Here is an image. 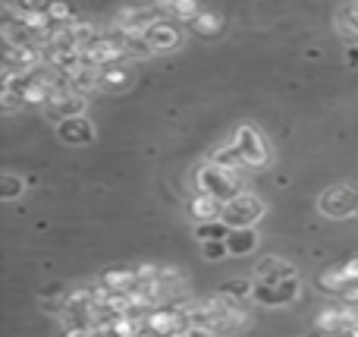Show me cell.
I'll return each instance as SVG.
<instances>
[{
    "label": "cell",
    "mask_w": 358,
    "mask_h": 337,
    "mask_svg": "<svg viewBox=\"0 0 358 337\" xmlns=\"http://www.w3.org/2000/svg\"><path fill=\"white\" fill-rule=\"evenodd\" d=\"M346 67H358V44H349L346 48Z\"/></svg>",
    "instance_id": "obj_27"
},
{
    "label": "cell",
    "mask_w": 358,
    "mask_h": 337,
    "mask_svg": "<svg viewBox=\"0 0 358 337\" xmlns=\"http://www.w3.org/2000/svg\"><path fill=\"white\" fill-rule=\"evenodd\" d=\"M123 50H126V57H145V54H151V44H148V38L145 35H126L123 32Z\"/></svg>",
    "instance_id": "obj_20"
},
{
    "label": "cell",
    "mask_w": 358,
    "mask_h": 337,
    "mask_svg": "<svg viewBox=\"0 0 358 337\" xmlns=\"http://www.w3.org/2000/svg\"><path fill=\"white\" fill-rule=\"evenodd\" d=\"M317 284H321V290H327V294H336V296H343V290L349 287V275H346V268H327V271H321V277H317Z\"/></svg>",
    "instance_id": "obj_14"
},
{
    "label": "cell",
    "mask_w": 358,
    "mask_h": 337,
    "mask_svg": "<svg viewBox=\"0 0 358 337\" xmlns=\"http://www.w3.org/2000/svg\"><path fill=\"white\" fill-rule=\"evenodd\" d=\"M261 214H264V202L252 193H242V195H236L233 202L223 205V224L227 227H252Z\"/></svg>",
    "instance_id": "obj_3"
},
{
    "label": "cell",
    "mask_w": 358,
    "mask_h": 337,
    "mask_svg": "<svg viewBox=\"0 0 358 337\" xmlns=\"http://www.w3.org/2000/svg\"><path fill=\"white\" fill-rule=\"evenodd\" d=\"M258 284H267V287H277V284L283 281H292L296 277V268H292L289 262H283V259H264V262L258 265Z\"/></svg>",
    "instance_id": "obj_9"
},
{
    "label": "cell",
    "mask_w": 358,
    "mask_h": 337,
    "mask_svg": "<svg viewBox=\"0 0 358 337\" xmlns=\"http://www.w3.org/2000/svg\"><path fill=\"white\" fill-rule=\"evenodd\" d=\"M343 268H346L349 281H358V259H352V262H346V265H343Z\"/></svg>",
    "instance_id": "obj_28"
},
{
    "label": "cell",
    "mask_w": 358,
    "mask_h": 337,
    "mask_svg": "<svg viewBox=\"0 0 358 337\" xmlns=\"http://www.w3.org/2000/svg\"><path fill=\"white\" fill-rule=\"evenodd\" d=\"M189 214L192 221H198V224H208V221H223V202L210 199V195L198 193L195 199L189 202Z\"/></svg>",
    "instance_id": "obj_11"
},
{
    "label": "cell",
    "mask_w": 358,
    "mask_h": 337,
    "mask_svg": "<svg viewBox=\"0 0 358 337\" xmlns=\"http://www.w3.org/2000/svg\"><path fill=\"white\" fill-rule=\"evenodd\" d=\"M317 208H321L327 218H349V214L358 212V193H352V189H346V186H334L321 195Z\"/></svg>",
    "instance_id": "obj_5"
},
{
    "label": "cell",
    "mask_w": 358,
    "mask_h": 337,
    "mask_svg": "<svg viewBox=\"0 0 358 337\" xmlns=\"http://www.w3.org/2000/svg\"><path fill=\"white\" fill-rule=\"evenodd\" d=\"M57 136L66 145H88V142H94V123L88 117L63 120V123H57Z\"/></svg>",
    "instance_id": "obj_7"
},
{
    "label": "cell",
    "mask_w": 358,
    "mask_h": 337,
    "mask_svg": "<svg viewBox=\"0 0 358 337\" xmlns=\"http://www.w3.org/2000/svg\"><path fill=\"white\" fill-rule=\"evenodd\" d=\"M195 186L198 193L210 195L217 202H233L236 195H242V183H239V174H229V170H220L214 164H201L195 170Z\"/></svg>",
    "instance_id": "obj_1"
},
{
    "label": "cell",
    "mask_w": 358,
    "mask_h": 337,
    "mask_svg": "<svg viewBox=\"0 0 358 337\" xmlns=\"http://www.w3.org/2000/svg\"><path fill=\"white\" fill-rule=\"evenodd\" d=\"M229 231H233V227H227L223 221H208V224H198L195 227V237L201 240V246L204 243H227Z\"/></svg>",
    "instance_id": "obj_17"
},
{
    "label": "cell",
    "mask_w": 358,
    "mask_h": 337,
    "mask_svg": "<svg viewBox=\"0 0 358 337\" xmlns=\"http://www.w3.org/2000/svg\"><path fill=\"white\" fill-rule=\"evenodd\" d=\"M258 246V233L252 227H233L227 237V249L229 256H248V252Z\"/></svg>",
    "instance_id": "obj_12"
},
{
    "label": "cell",
    "mask_w": 358,
    "mask_h": 337,
    "mask_svg": "<svg viewBox=\"0 0 358 337\" xmlns=\"http://www.w3.org/2000/svg\"><path fill=\"white\" fill-rule=\"evenodd\" d=\"M299 294H302V287H299V277H292V281L277 284V300H280V306H286V303H292Z\"/></svg>",
    "instance_id": "obj_23"
},
{
    "label": "cell",
    "mask_w": 358,
    "mask_h": 337,
    "mask_svg": "<svg viewBox=\"0 0 358 337\" xmlns=\"http://www.w3.org/2000/svg\"><path fill=\"white\" fill-rule=\"evenodd\" d=\"M355 193H358V189H355Z\"/></svg>",
    "instance_id": "obj_31"
},
{
    "label": "cell",
    "mask_w": 358,
    "mask_h": 337,
    "mask_svg": "<svg viewBox=\"0 0 358 337\" xmlns=\"http://www.w3.org/2000/svg\"><path fill=\"white\" fill-rule=\"evenodd\" d=\"M82 111H85V98L76 92H60L50 98V104L44 107V114H48L50 120H57V123H63V120H73V117H82Z\"/></svg>",
    "instance_id": "obj_6"
},
{
    "label": "cell",
    "mask_w": 358,
    "mask_h": 337,
    "mask_svg": "<svg viewBox=\"0 0 358 337\" xmlns=\"http://www.w3.org/2000/svg\"><path fill=\"white\" fill-rule=\"evenodd\" d=\"M252 294H255V284L248 281V277H233V281L223 284V296H227V300H233V303L252 300Z\"/></svg>",
    "instance_id": "obj_19"
},
{
    "label": "cell",
    "mask_w": 358,
    "mask_h": 337,
    "mask_svg": "<svg viewBox=\"0 0 358 337\" xmlns=\"http://www.w3.org/2000/svg\"><path fill=\"white\" fill-rule=\"evenodd\" d=\"M208 164H214V167L220 170H229V174H239V167H245V164L239 161V155L233 151V145H220V149L210 151Z\"/></svg>",
    "instance_id": "obj_16"
},
{
    "label": "cell",
    "mask_w": 358,
    "mask_h": 337,
    "mask_svg": "<svg viewBox=\"0 0 358 337\" xmlns=\"http://www.w3.org/2000/svg\"><path fill=\"white\" fill-rule=\"evenodd\" d=\"M98 284L107 290V294H132L138 284V275L132 268H110L101 275Z\"/></svg>",
    "instance_id": "obj_10"
},
{
    "label": "cell",
    "mask_w": 358,
    "mask_h": 337,
    "mask_svg": "<svg viewBox=\"0 0 358 337\" xmlns=\"http://www.w3.org/2000/svg\"><path fill=\"white\" fill-rule=\"evenodd\" d=\"M164 13L176 16V22H192V19L201 13V6H195V4H167L164 6Z\"/></svg>",
    "instance_id": "obj_22"
},
{
    "label": "cell",
    "mask_w": 358,
    "mask_h": 337,
    "mask_svg": "<svg viewBox=\"0 0 358 337\" xmlns=\"http://www.w3.org/2000/svg\"><path fill=\"white\" fill-rule=\"evenodd\" d=\"M22 193H25V183L19 180V177L6 174L3 177V186H0V199H3V202H16Z\"/></svg>",
    "instance_id": "obj_21"
},
{
    "label": "cell",
    "mask_w": 358,
    "mask_h": 337,
    "mask_svg": "<svg viewBox=\"0 0 358 337\" xmlns=\"http://www.w3.org/2000/svg\"><path fill=\"white\" fill-rule=\"evenodd\" d=\"M229 145H233V151L239 155V161L245 164V167H267V161H271L264 136H261L255 126H239Z\"/></svg>",
    "instance_id": "obj_2"
},
{
    "label": "cell",
    "mask_w": 358,
    "mask_h": 337,
    "mask_svg": "<svg viewBox=\"0 0 358 337\" xmlns=\"http://www.w3.org/2000/svg\"><path fill=\"white\" fill-rule=\"evenodd\" d=\"M0 101H3V104H0V107H3V114H13V111H19V107L25 104L22 95H19V92H6V88H3V95H0Z\"/></svg>",
    "instance_id": "obj_25"
},
{
    "label": "cell",
    "mask_w": 358,
    "mask_h": 337,
    "mask_svg": "<svg viewBox=\"0 0 358 337\" xmlns=\"http://www.w3.org/2000/svg\"><path fill=\"white\" fill-rule=\"evenodd\" d=\"M311 337H327V334H324V331H317V334H311Z\"/></svg>",
    "instance_id": "obj_29"
},
{
    "label": "cell",
    "mask_w": 358,
    "mask_h": 337,
    "mask_svg": "<svg viewBox=\"0 0 358 337\" xmlns=\"http://www.w3.org/2000/svg\"><path fill=\"white\" fill-rule=\"evenodd\" d=\"M223 256H229L227 243H204V259H208V262H220Z\"/></svg>",
    "instance_id": "obj_26"
},
{
    "label": "cell",
    "mask_w": 358,
    "mask_h": 337,
    "mask_svg": "<svg viewBox=\"0 0 358 337\" xmlns=\"http://www.w3.org/2000/svg\"><path fill=\"white\" fill-rule=\"evenodd\" d=\"M252 300H255V303H261V306H280V300H277V287H267V284H255Z\"/></svg>",
    "instance_id": "obj_24"
},
{
    "label": "cell",
    "mask_w": 358,
    "mask_h": 337,
    "mask_svg": "<svg viewBox=\"0 0 358 337\" xmlns=\"http://www.w3.org/2000/svg\"><path fill=\"white\" fill-rule=\"evenodd\" d=\"M192 32H198V35H220V29H223V19L217 16V13H210V10H201L195 19H192Z\"/></svg>",
    "instance_id": "obj_18"
},
{
    "label": "cell",
    "mask_w": 358,
    "mask_h": 337,
    "mask_svg": "<svg viewBox=\"0 0 358 337\" xmlns=\"http://www.w3.org/2000/svg\"><path fill=\"white\" fill-rule=\"evenodd\" d=\"M132 82V69L126 63H113V67L101 69V85L104 88H126Z\"/></svg>",
    "instance_id": "obj_15"
},
{
    "label": "cell",
    "mask_w": 358,
    "mask_h": 337,
    "mask_svg": "<svg viewBox=\"0 0 358 337\" xmlns=\"http://www.w3.org/2000/svg\"><path fill=\"white\" fill-rule=\"evenodd\" d=\"M352 309H355V315H358V306H352Z\"/></svg>",
    "instance_id": "obj_30"
},
{
    "label": "cell",
    "mask_w": 358,
    "mask_h": 337,
    "mask_svg": "<svg viewBox=\"0 0 358 337\" xmlns=\"http://www.w3.org/2000/svg\"><path fill=\"white\" fill-rule=\"evenodd\" d=\"M145 38H148V44L155 50H173L182 44V32H179V22H157V25H151L148 32H145Z\"/></svg>",
    "instance_id": "obj_8"
},
{
    "label": "cell",
    "mask_w": 358,
    "mask_h": 337,
    "mask_svg": "<svg viewBox=\"0 0 358 337\" xmlns=\"http://www.w3.org/2000/svg\"><path fill=\"white\" fill-rule=\"evenodd\" d=\"M358 328V315L352 306H334L327 312L317 315V331H324L327 337H343Z\"/></svg>",
    "instance_id": "obj_4"
},
{
    "label": "cell",
    "mask_w": 358,
    "mask_h": 337,
    "mask_svg": "<svg viewBox=\"0 0 358 337\" xmlns=\"http://www.w3.org/2000/svg\"><path fill=\"white\" fill-rule=\"evenodd\" d=\"M101 85V69H94V67H85V69H79L76 76H69V88H73L76 95H92L94 88Z\"/></svg>",
    "instance_id": "obj_13"
}]
</instances>
